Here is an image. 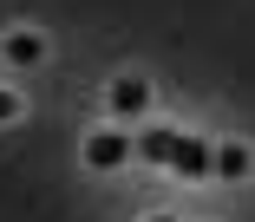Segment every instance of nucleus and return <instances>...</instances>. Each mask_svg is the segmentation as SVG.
Masks as SVG:
<instances>
[{
  "label": "nucleus",
  "mask_w": 255,
  "mask_h": 222,
  "mask_svg": "<svg viewBox=\"0 0 255 222\" xmlns=\"http://www.w3.org/2000/svg\"><path fill=\"white\" fill-rule=\"evenodd\" d=\"M79 163H85V170H125V163H137V157H131V124H98V131H85V137H79Z\"/></svg>",
  "instance_id": "obj_1"
},
{
  "label": "nucleus",
  "mask_w": 255,
  "mask_h": 222,
  "mask_svg": "<svg viewBox=\"0 0 255 222\" xmlns=\"http://www.w3.org/2000/svg\"><path fill=\"white\" fill-rule=\"evenodd\" d=\"M150 79L144 72H118L112 85H105V118L112 124H137V118H150Z\"/></svg>",
  "instance_id": "obj_2"
},
{
  "label": "nucleus",
  "mask_w": 255,
  "mask_h": 222,
  "mask_svg": "<svg viewBox=\"0 0 255 222\" xmlns=\"http://www.w3.org/2000/svg\"><path fill=\"white\" fill-rule=\"evenodd\" d=\"M46 59H53V39H46L39 26H7V33H0V66L33 72V66H46Z\"/></svg>",
  "instance_id": "obj_3"
},
{
  "label": "nucleus",
  "mask_w": 255,
  "mask_h": 222,
  "mask_svg": "<svg viewBox=\"0 0 255 222\" xmlns=\"http://www.w3.org/2000/svg\"><path fill=\"white\" fill-rule=\"evenodd\" d=\"M210 157H216V144H210V137L177 131V144H170V163H164V170H170V177H183V183H203V177H210Z\"/></svg>",
  "instance_id": "obj_4"
},
{
  "label": "nucleus",
  "mask_w": 255,
  "mask_h": 222,
  "mask_svg": "<svg viewBox=\"0 0 255 222\" xmlns=\"http://www.w3.org/2000/svg\"><path fill=\"white\" fill-rule=\"evenodd\" d=\"M210 177H223V183H249V177H255V144H249V137H223L216 157H210Z\"/></svg>",
  "instance_id": "obj_5"
},
{
  "label": "nucleus",
  "mask_w": 255,
  "mask_h": 222,
  "mask_svg": "<svg viewBox=\"0 0 255 222\" xmlns=\"http://www.w3.org/2000/svg\"><path fill=\"white\" fill-rule=\"evenodd\" d=\"M170 144H177L170 124H144V131H131V157H137V163H157V170L170 163Z\"/></svg>",
  "instance_id": "obj_6"
},
{
  "label": "nucleus",
  "mask_w": 255,
  "mask_h": 222,
  "mask_svg": "<svg viewBox=\"0 0 255 222\" xmlns=\"http://www.w3.org/2000/svg\"><path fill=\"white\" fill-rule=\"evenodd\" d=\"M20 118H26V98L0 85V124H20Z\"/></svg>",
  "instance_id": "obj_7"
},
{
  "label": "nucleus",
  "mask_w": 255,
  "mask_h": 222,
  "mask_svg": "<svg viewBox=\"0 0 255 222\" xmlns=\"http://www.w3.org/2000/svg\"><path fill=\"white\" fill-rule=\"evenodd\" d=\"M144 222H183V216H144Z\"/></svg>",
  "instance_id": "obj_8"
}]
</instances>
